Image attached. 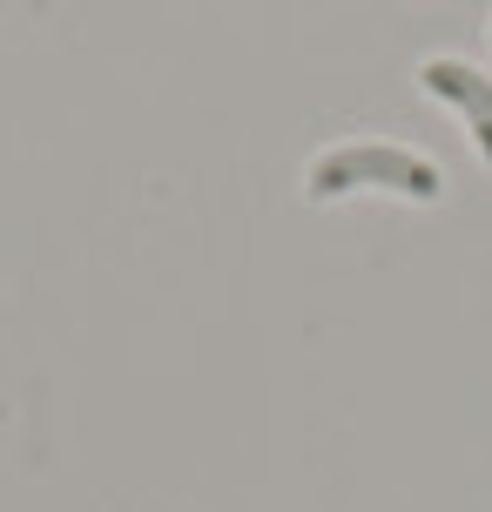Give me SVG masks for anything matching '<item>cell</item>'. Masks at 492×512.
<instances>
[{
	"label": "cell",
	"instance_id": "6da1fadb",
	"mask_svg": "<svg viewBox=\"0 0 492 512\" xmlns=\"http://www.w3.org/2000/svg\"><path fill=\"white\" fill-rule=\"evenodd\" d=\"M344 189H398L412 203H432L445 182L439 169L412 149H391V142H351V149H331L311 162V203H331Z\"/></svg>",
	"mask_w": 492,
	"mask_h": 512
},
{
	"label": "cell",
	"instance_id": "7a4b0ae2",
	"mask_svg": "<svg viewBox=\"0 0 492 512\" xmlns=\"http://www.w3.org/2000/svg\"><path fill=\"white\" fill-rule=\"evenodd\" d=\"M425 88H432V95H445V102L466 115V122H472V142H479V155L492 162V81L479 75V68H466V61L439 54V61H425Z\"/></svg>",
	"mask_w": 492,
	"mask_h": 512
}]
</instances>
